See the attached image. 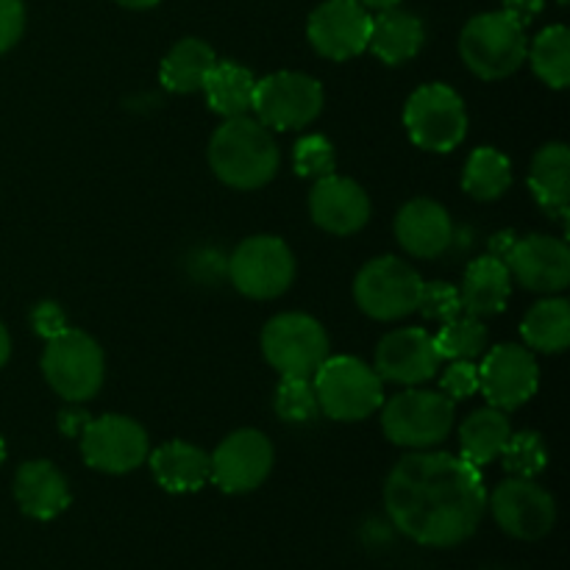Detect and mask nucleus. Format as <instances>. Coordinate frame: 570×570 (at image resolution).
I'll return each mask as SVG.
<instances>
[{"label":"nucleus","mask_w":570,"mask_h":570,"mask_svg":"<svg viewBox=\"0 0 570 570\" xmlns=\"http://www.w3.org/2000/svg\"><path fill=\"white\" fill-rule=\"evenodd\" d=\"M3 460H6V443L3 438H0V465H3Z\"/></svg>","instance_id":"nucleus-44"},{"label":"nucleus","mask_w":570,"mask_h":570,"mask_svg":"<svg viewBox=\"0 0 570 570\" xmlns=\"http://www.w3.org/2000/svg\"><path fill=\"white\" fill-rule=\"evenodd\" d=\"M521 337L529 351L562 354L570 345V304L566 298H543L527 312Z\"/></svg>","instance_id":"nucleus-29"},{"label":"nucleus","mask_w":570,"mask_h":570,"mask_svg":"<svg viewBox=\"0 0 570 570\" xmlns=\"http://www.w3.org/2000/svg\"><path fill=\"white\" fill-rule=\"evenodd\" d=\"M309 215L323 232L348 237V234L362 232L371 220V198L354 178L328 173V176L317 178L312 187Z\"/></svg>","instance_id":"nucleus-19"},{"label":"nucleus","mask_w":570,"mask_h":570,"mask_svg":"<svg viewBox=\"0 0 570 570\" xmlns=\"http://www.w3.org/2000/svg\"><path fill=\"white\" fill-rule=\"evenodd\" d=\"M217 61L220 59H217L215 48L209 42L187 37L167 50L159 67V78L165 83V89H170V92H200Z\"/></svg>","instance_id":"nucleus-26"},{"label":"nucleus","mask_w":570,"mask_h":570,"mask_svg":"<svg viewBox=\"0 0 570 570\" xmlns=\"http://www.w3.org/2000/svg\"><path fill=\"white\" fill-rule=\"evenodd\" d=\"M9 356H11V337H9V332H6L3 323H0V367L9 362Z\"/></svg>","instance_id":"nucleus-42"},{"label":"nucleus","mask_w":570,"mask_h":570,"mask_svg":"<svg viewBox=\"0 0 570 570\" xmlns=\"http://www.w3.org/2000/svg\"><path fill=\"white\" fill-rule=\"evenodd\" d=\"M273 460L276 454L267 434L259 429H237L209 454V482L228 495L254 493L271 476Z\"/></svg>","instance_id":"nucleus-13"},{"label":"nucleus","mask_w":570,"mask_h":570,"mask_svg":"<svg viewBox=\"0 0 570 570\" xmlns=\"http://www.w3.org/2000/svg\"><path fill=\"white\" fill-rule=\"evenodd\" d=\"M423 278L399 256H376L354 278V301L373 321H401L417 312Z\"/></svg>","instance_id":"nucleus-10"},{"label":"nucleus","mask_w":570,"mask_h":570,"mask_svg":"<svg viewBox=\"0 0 570 570\" xmlns=\"http://www.w3.org/2000/svg\"><path fill=\"white\" fill-rule=\"evenodd\" d=\"M504 262L512 282L532 293L554 295L570 284V248L566 239L551 234H529L515 239Z\"/></svg>","instance_id":"nucleus-17"},{"label":"nucleus","mask_w":570,"mask_h":570,"mask_svg":"<svg viewBox=\"0 0 570 570\" xmlns=\"http://www.w3.org/2000/svg\"><path fill=\"white\" fill-rule=\"evenodd\" d=\"M356 3L365 6L367 11H384V9H393V6H399L401 0H356Z\"/></svg>","instance_id":"nucleus-43"},{"label":"nucleus","mask_w":570,"mask_h":570,"mask_svg":"<svg viewBox=\"0 0 570 570\" xmlns=\"http://www.w3.org/2000/svg\"><path fill=\"white\" fill-rule=\"evenodd\" d=\"M417 312L426 321H451L462 312L460 289L449 282H423L421 298H417Z\"/></svg>","instance_id":"nucleus-36"},{"label":"nucleus","mask_w":570,"mask_h":570,"mask_svg":"<svg viewBox=\"0 0 570 570\" xmlns=\"http://www.w3.org/2000/svg\"><path fill=\"white\" fill-rule=\"evenodd\" d=\"M26 31V3L22 0H0V53L14 48Z\"/></svg>","instance_id":"nucleus-38"},{"label":"nucleus","mask_w":570,"mask_h":570,"mask_svg":"<svg viewBox=\"0 0 570 570\" xmlns=\"http://www.w3.org/2000/svg\"><path fill=\"white\" fill-rule=\"evenodd\" d=\"M423 45H426V28H423L421 17L412 14V11L393 6V9H384L373 17L367 50L384 65L395 67L415 59Z\"/></svg>","instance_id":"nucleus-22"},{"label":"nucleus","mask_w":570,"mask_h":570,"mask_svg":"<svg viewBox=\"0 0 570 570\" xmlns=\"http://www.w3.org/2000/svg\"><path fill=\"white\" fill-rule=\"evenodd\" d=\"M228 278L245 298L273 301L295 282V256L282 237L256 234L234 248Z\"/></svg>","instance_id":"nucleus-11"},{"label":"nucleus","mask_w":570,"mask_h":570,"mask_svg":"<svg viewBox=\"0 0 570 570\" xmlns=\"http://www.w3.org/2000/svg\"><path fill=\"white\" fill-rule=\"evenodd\" d=\"M150 440L142 423L126 415H100L81 432V456L92 471L122 476L148 462Z\"/></svg>","instance_id":"nucleus-12"},{"label":"nucleus","mask_w":570,"mask_h":570,"mask_svg":"<svg viewBox=\"0 0 570 570\" xmlns=\"http://www.w3.org/2000/svg\"><path fill=\"white\" fill-rule=\"evenodd\" d=\"M560 3H568V0H560Z\"/></svg>","instance_id":"nucleus-45"},{"label":"nucleus","mask_w":570,"mask_h":570,"mask_svg":"<svg viewBox=\"0 0 570 570\" xmlns=\"http://www.w3.org/2000/svg\"><path fill=\"white\" fill-rule=\"evenodd\" d=\"M529 189L546 212L566 220L570 204V150L566 142H549L532 156Z\"/></svg>","instance_id":"nucleus-25"},{"label":"nucleus","mask_w":570,"mask_h":570,"mask_svg":"<svg viewBox=\"0 0 570 570\" xmlns=\"http://www.w3.org/2000/svg\"><path fill=\"white\" fill-rule=\"evenodd\" d=\"M510 434L512 426L507 412L495 410V406L471 412L460 426V456L482 471L484 465L499 460Z\"/></svg>","instance_id":"nucleus-27"},{"label":"nucleus","mask_w":570,"mask_h":570,"mask_svg":"<svg viewBox=\"0 0 570 570\" xmlns=\"http://www.w3.org/2000/svg\"><path fill=\"white\" fill-rule=\"evenodd\" d=\"M440 393L449 395L451 401L471 399L473 393H479V365L471 360H454L449 365V371L440 376Z\"/></svg>","instance_id":"nucleus-37"},{"label":"nucleus","mask_w":570,"mask_h":570,"mask_svg":"<svg viewBox=\"0 0 570 570\" xmlns=\"http://www.w3.org/2000/svg\"><path fill=\"white\" fill-rule=\"evenodd\" d=\"M456 406L445 393L434 390H404V393L384 399L382 432L384 438L401 449L423 451L434 449L449 440L454 429Z\"/></svg>","instance_id":"nucleus-6"},{"label":"nucleus","mask_w":570,"mask_h":570,"mask_svg":"<svg viewBox=\"0 0 570 570\" xmlns=\"http://www.w3.org/2000/svg\"><path fill=\"white\" fill-rule=\"evenodd\" d=\"M440 356L434 351V340L426 328H395L384 334L382 343L376 345V365L373 371L382 376V382L404 384V387H417L438 376Z\"/></svg>","instance_id":"nucleus-18"},{"label":"nucleus","mask_w":570,"mask_h":570,"mask_svg":"<svg viewBox=\"0 0 570 570\" xmlns=\"http://www.w3.org/2000/svg\"><path fill=\"white\" fill-rule=\"evenodd\" d=\"M512 187V161L499 148H476L462 170V189L476 200H499Z\"/></svg>","instance_id":"nucleus-30"},{"label":"nucleus","mask_w":570,"mask_h":570,"mask_svg":"<svg viewBox=\"0 0 570 570\" xmlns=\"http://www.w3.org/2000/svg\"><path fill=\"white\" fill-rule=\"evenodd\" d=\"M434 351L440 360H479L488 351V328H484L482 317L473 315H456L443 323L438 334H434Z\"/></svg>","instance_id":"nucleus-32"},{"label":"nucleus","mask_w":570,"mask_h":570,"mask_svg":"<svg viewBox=\"0 0 570 570\" xmlns=\"http://www.w3.org/2000/svg\"><path fill=\"white\" fill-rule=\"evenodd\" d=\"M512 293V276L501 256H479L465 271L460 287V304L465 315L493 317L507 309Z\"/></svg>","instance_id":"nucleus-24"},{"label":"nucleus","mask_w":570,"mask_h":570,"mask_svg":"<svg viewBox=\"0 0 570 570\" xmlns=\"http://www.w3.org/2000/svg\"><path fill=\"white\" fill-rule=\"evenodd\" d=\"M45 382L70 404H81L98 395L106 379V356L98 340L81 328H70L48 340L42 354Z\"/></svg>","instance_id":"nucleus-5"},{"label":"nucleus","mask_w":570,"mask_h":570,"mask_svg":"<svg viewBox=\"0 0 570 570\" xmlns=\"http://www.w3.org/2000/svg\"><path fill=\"white\" fill-rule=\"evenodd\" d=\"M390 521L429 549L465 543L488 512V488L479 468L449 451H412L401 456L384 482Z\"/></svg>","instance_id":"nucleus-1"},{"label":"nucleus","mask_w":570,"mask_h":570,"mask_svg":"<svg viewBox=\"0 0 570 570\" xmlns=\"http://www.w3.org/2000/svg\"><path fill=\"white\" fill-rule=\"evenodd\" d=\"M501 465L518 479H534L549 468V449L538 432H512L501 451Z\"/></svg>","instance_id":"nucleus-33"},{"label":"nucleus","mask_w":570,"mask_h":570,"mask_svg":"<svg viewBox=\"0 0 570 570\" xmlns=\"http://www.w3.org/2000/svg\"><path fill=\"white\" fill-rule=\"evenodd\" d=\"M501 11H507L518 26L527 28L543 11V0H504V9Z\"/></svg>","instance_id":"nucleus-40"},{"label":"nucleus","mask_w":570,"mask_h":570,"mask_svg":"<svg viewBox=\"0 0 570 570\" xmlns=\"http://www.w3.org/2000/svg\"><path fill=\"white\" fill-rule=\"evenodd\" d=\"M527 28L507 11H484L471 17L460 33V56L482 81H501L527 61Z\"/></svg>","instance_id":"nucleus-4"},{"label":"nucleus","mask_w":570,"mask_h":570,"mask_svg":"<svg viewBox=\"0 0 570 570\" xmlns=\"http://www.w3.org/2000/svg\"><path fill=\"white\" fill-rule=\"evenodd\" d=\"M395 239L415 259H438L454 243V223L438 200L412 198L395 217Z\"/></svg>","instance_id":"nucleus-20"},{"label":"nucleus","mask_w":570,"mask_h":570,"mask_svg":"<svg viewBox=\"0 0 570 570\" xmlns=\"http://www.w3.org/2000/svg\"><path fill=\"white\" fill-rule=\"evenodd\" d=\"M293 161H295V173L301 178H323L328 173H334L337 167V156H334V145L328 142L326 137L321 134H306L295 142L293 150Z\"/></svg>","instance_id":"nucleus-35"},{"label":"nucleus","mask_w":570,"mask_h":570,"mask_svg":"<svg viewBox=\"0 0 570 570\" xmlns=\"http://www.w3.org/2000/svg\"><path fill=\"white\" fill-rule=\"evenodd\" d=\"M273 406H276V415L287 423H312L321 415L312 379H282Z\"/></svg>","instance_id":"nucleus-34"},{"label":"nucleus","mask_w":570,"mask_h":570,"mask_svg":"<svg viewBox=\"0 0 570 570\" xmlns=\"http://www.w3.org/2000/svg\"><path fill=\"white\" fill-rule=\"evenodd\" d=\"M488 507L499 529L527 543L543 540L557 523L554 495L534 479H507L488 495Z\"/></svg>","instance_id":"nucleus-14"},{"label":"nucleus","mask_w":570,"mask_h":570,"mask_svg":"<svg viewBox=\"0 0 570 570\" xmlns=\"http://www.w3.org/2000/svg\"><path fill=\"white\" fill-rule=\"evenodd\" d=\"M328 334L304 312H282L262 328V354L282 379H312L328 356Z\"/></svg>","instance_id":"nucleus-7"},{"label":"nucleus","mask_w":570,"mask_h":570,"mask_svg":"<svg viewBox=\"0 0 570 570\" xmlns=\"http://www.w3.org/2000/svg\"><path fill=\"white\" fill-rule=\"evenodd\" d=\"M538 387L540 367L527 345H495L479 365V390L488 404L501 412H512L532 401Z\"/></svg>","instance_id":"nucleus-15"},{"label":"nucleus","mask_w":570,"mask_h":570,"mask_svg":"<svg viewBox=\"0 0 570 570\" xmlns=\"http://www.w3.org/2000/svg\"><path fill=\"white\" fill-rule=\"evenodd\" d=\"M256 78L248 67L237 61H217L215 70L206 78L204 89L209 109L220 117H243L254 106Z\"/></svg>","instance_id":"nucleus-28"},{"label":"nucleus","mask_w":570,"mask_h":570,"mask_svg":"<svg viewBox=\"0 0 570 570\" xmlns=\"http://www.w3.org/2000/svg\"><path fill=\"white\" fill-rule=\"evenodd\" d=\"M31 323H33V332L42 334L45 340L56 337V334H61L67 328L65 312H61L59 304H53V301H45V304H39L37 309L31 312Z\"/></svg>","instance_id":"nucleus-39"},{"label":"nucleus","mask_w":570,"mask_h":570,"mask_svg":"<svg viewBox=\"0 0 570 570\" xmlns=\"http://www.w3.org/2000/svg\"><path fill=\"white\" fill-rule=\"evenodd\" d=\"M323 104H326V95L317 78L282 70L256 81L250 111L271 131H298L321 117Z\"/></svg>","instance_id":"nucleus-9"},{"label":"nucleus","mask_w":570,"mask_h":570,"mask_svg":"<svg viewBox=\"0 0 570 570\" xmlns=\"http://www.w3.org/2000/svg\"><path fill=\"white\" fill-rule=\"evenodd\" d=\"M317 406L340 423H360L382 410L384 382L360 356H326L312 376Z\"/></svg>","instance_id":"nucleus-3"},{"label":"nucleus","mask_w":570,"mask_h":570,"mask_svg":"<svg viewBox=\"0 0 570 570\" xmlns=\"http://www.w3.org/2000/svg\"><path fill=\"white\" fill-rule=\"evenodd\" d=\"M282 154L271 128L256 117H226L209 139V167L232 189H259L276 178Z\"/></svg>","instance_id":"nucleus-2"},{"label":"nucleus","mask_w":570,"mask_h":570,"mask_svg":"<svg viewBox=\"0 0 570 570\" xmlns=\"http://www.w3.org/2000/svg\"><path fill=\"white\" fill-rule=\"evenodd\" d=\"M373 14L356 0H323L306 22L315 53L332 61H348L365 53Z\"/></svg>","instance_id":"nucleus-16"},{"label":"nucleus","mask_w":570,"mask_h":570,"mask_svg":"<svg viewBox=\"0 0 570 570\" xmlns=\"http://www.w3.org/2000/svg\"><path fill=\"white\" fill-rule=\"evenodd\" d=\"M117 6H122V9H131V11H145V9H154V6H159L161 0H115Z\"/></svg>","instance_id":"nucleus-41"},{"label":"nucleus","mask_w":570,"mask_h":570,"mask_svg":"<svg viewBox=\"0 0 570 570\" xmlns=\"http://www.w3.org/2000/svg\"><path fill=\"white\" fill-rule=\"evenodd\" d=\"M532 72L551 89L570 83V31L566 26H549L527 48Z\"/></svg>","instance_id":"nucleus-31"},{"label":"nucleus","mask_w":570,"mask_h":570,"mask_svg":"<svg viewBox=\"0 0 570 570\" xmlns=\"http://www.w3.org/2000/svg\"><path fill=\"white\" fill-rule=\"evenodd\" d=\"M150 473L167 493H198L209 484V454L184 440H170L148 454Z\"/></svg>","instance_id":"nucleus-23"},{"label":"nucleus","mask_w":570,"mask_h":570,"mask_svg":"<svg viewBox=\"0 0 570 570\" xmlns=\"http://www.w3.org/2000/svg\"><path fill=\"white\" fill-rule=\"evenodd\" d=\"M404 126L421 150L451 154L468 134L465 100L449 83H423L406 100Z\"/></svg>","instance_id":"nucleus-8"},{"label":"nucleus","mask_w":570,"mask_h":570,"mask_svg":"<svg viewBox=\"0 0 570 570\" xmlns=\"http://www.w3.org/2000/svg\"><path fill=\"white\" fill-rule=\"evenodd\" d=\"M17 507L33 521H53L70 507V484L48 460L22 462L14 476Z\"/></svg>","instance_id":"nucleus-21"}]
</instances>
